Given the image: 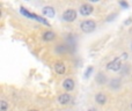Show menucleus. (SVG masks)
I'll return each mask as SVG.
<instances>
[{
    "mask_svg": "<svg viewBox=\"0 0 132 111\" xmlns=\"http://www.w3.org/2000/svg\"><path fill=\"white\" fill-rule=\"evenodd\" d=\"M20 12H21V13H22L24 16H27V18L32 19V20H36V21H38V22H41V23H43V24H45V25H48V27H50V23L48 22V20H45V19L41 18L39 15H36V14H34V13H29V12L26 11V8H23V7H21V8H20Z\"/></svg>",
    "mask_w": 132,
    "mask_h": 111,
    "instance_id": "obj_1",
    "label": "nucleus"
},
{
    "mask_svg": "<svg viewBox=\"0 0 132 111\" xmlns=\"http://www.w3.org/2000/svg\"><path fill=\"white\" fill-rule=\"evenodd\" d=\"M96 28V23L94 22L93 20H85L80 23V29L82 30L86 34H89V32L94 31Z\"/></svg>",
    "mask_w": 132,
    "mask_h": 111,
    "instance_id": "obj_2",
    "label": "nucleus"
},
{
    "mask_svg": "<svg viewBox=\"0 0 132 111\" xmlns=\"http://www.w3.org/2000/svg\"><path fill=\"white\" fill-rule=\"evenodd\" d=\"M77 19V12L74 9H67L63 13V20L66 22H73Z\"/></svg>",
    "mask_w": 132,
    "mask_h": 111,
    "instance_id": "obj_3",
    "label": "nucleus"
},
{
    "mask_svg": "<svg viewBox=\"0 0 132 111\" xmlns=\"http://www.w3.org/2000/svg\"><path fill=\"white\" fill-rule=\"evenodd\" d=\"M107 68L109 71H115V72L119 71L122 68V60H121V58H116V59H114L112 61H110V63L107 65Z\"/></svg>",
    "mask_w": 132,
    "mask_h": 111,
    "instance_id": "obj_4",
    "label": "nucleus"
},
{
    "mask_svg": "<svg viewBox=\"0 0 132 111\" xmlns=\"http://www.w3.org/2000/svg\"><path fill=\"white\" fill-rule=\"evenodd\" d=\"M93 11H94L93 6H90L89 4H84V5H81V6H80V9H79L80 14H81L82 16H88V15H90V14L93 13Z\"/></svg>",
    "mask_w": 132,
    "mask_h": 111,
    "instance_id": "obj_5",
    "label": "nucleus"
},
{
    "mask_svg": "<svg viewBox=\"0 0 132 111\" xmlns=\"http://www.w3.org/2000/svg\"><path fill=\"white\" fill-rule=\"evenodd\" d=\"M63 88L67 91L72 90V89L74 88V81H73L72 79H70V78H68V79H65L64 81H63Z\"/></svg>",
    "mask_w": 132,
    "mask_h": 111,
    "instance_id": "obj_6",
    "label": "nucleus"
},
{
    "mask_svg": "<svg viewBox=\"0 0 132 111\" xmlns=\"http://www.w3.org/2000/svg\"><path fill=\"white\" fill-rule=\"evenodd\" d=\"M58 102H59L60 104H63V105L68 104V103L71 102V96H70V94L64 93V94H62V95H59V97H58Z\"/></svg>",
    "mask_w": 132,
    "mask_h": 111,
    "instance_id": "obj_7",
    "label": "nucleus"
},
{
    "mask_svg": "<svg viewBox=\"0 0 132 111\" xmlns=\"http://www.w3.org/2000/svg\"><path fill=\"white\" fill-rule=\"evenodd\" d=\"M55 71L58 73V74H64L66 72V66L64 63H62V61H58V63L55 64Z\"/></svg>",
    "mask_w": 132,
    "mask_h": 111,
    "instance_id": "obj_8",
    "label": "nucleus"
},
{
    "mask_svg": "<svg viewBox=\"0 0 132 111\" xmlns=\"http://www.w3.org/2000/svg\"><path fill=\"white\" fill-rule=\"evenodd\" d=\"M43 41H46V42H51V41H53L55 39V37H56V34L53 31H51V30H48V31H45L43 34Z\"/></svg>",
    "mask_w": 132,
    "mask_h": 111,
    "instance_id": "obj_9",
    "label": "nucleus"
},
{
    "mask_svg": "<svg viewBox=\"0 0 132 111\" xmlns=\"http://www.w3.org/2000/svg\"><path fill=\"white\" fill-rule=\"evenodd\" d=\"M95 101H96V103L103 105V104L107 103V96H105L104 94H102V93H98L97 95L95 96Z\"/></svg>",
    "mask_w": 132,
    "mask_h": 111,
    "instance_id": "obj_10",
    "label": "nucleus"
},
{
    "mask_svg": "<svg viewBox=\"0 0 132 111\" xmlns=\"http://www.w3.org/2000/svg\"><path fill=\"white\" fill-rule=\"evenodd\" d=\"M43 14L45 16H48V18H53L55 16V9L51 6H46L43 8Z\"/></svg>",
    "mask_w": 132,
    "mask_h": 111,
    "instance_id": "obj_11",
    "label": "nucleus"
},
{
    "mask_svg": "<svg viewBox=\"0 0 132 111\" xmlns=\"http://www.w3.org/2000/svg\"><path fill=\"white\" fill-rule=\"evenodd\" d=\"M96 81H97L100 84L105 83V81H107V78H105V75L103 74V73H98L97 78H96Z\"/></svg>",
    "mask_w": 132,
    "mask_h": 111,
    "instance_id": "obj_12",
    "label": "nucleus"
},
{
    "mask_svg": "<svg viewBox=\"0 0 132 111\" xmlns=\"http://www.w3.org/2000/svg\"><path fill=\"white\" fill-rule=\"evenodd\" d=\"M8 109V103L6 101H1L0 102V111H7Z\"/></svg>",
    "mask_w": 132,
    "mask_h": 111,
    "instance_id": "obj_13",
    "label": "nucleus"
},
{
    "mask_svg": "<svg viewBox=\"0 0 132 111\" xmlns=\"http://www.w3.org/2000/svg\"><path fill=\"white\" fill-rule=\"evenodd\" d=\"M93 71H94V68H93V66H89L88 68H87V71L85 72V78L86 79H88L89 76H90V74L93 73Z\"/></svg>",
    "mask_w": 132,
    "mask_h": 111,
    "instance_id": "obj_14",
    "label": "nucleus"
},
{
    "mask_svg": "<svg viewBox=\"0 0 132 111\" xmlns=\"http://www.w3.org/2000/svg\"><path fill=\"white\" fill-rule=\"evenodd\" d=\"M119 5H121L122 7H124V8H128V7H129L128 2H125V1H121V2H119Z\"/></svg>",
    "mask_w": 132,
    "mask_h": 111,
    "instance_id": "obj_15",
    "label": "nucleus"
},
{
    "mask_svg": "<svg viewBox=\"0 0 132 111\" xmlns=\"http://www.w3.org/2000/svg\"><path fill=\"white\" fill-rule=\"evenodd\" d=\"M131 22H132V20L130 19V20H128V21H126V22H125V24H129V23H131Z\"/></svg>",
    "mask_w": 132,
    "mask_h": 111,
    "instance_id": "obj_16",
    "label": "nucleus"
},
{
    "mask_svg": "<svg viewBox=\"0 0 132 111\" xmlns=\"http://www.w3.org/2000/svg\"><path fill=\"white\" fill-rule=\"evenodd\" d=\"M87 111H96V109H94V108H93V109H89V110H87Z\"/></svg>",
    "mask_w": 132,
    "mask_h": 111,
    "instance_id": "obj_17",
    "label": "nucleus"
},
{
    "mask_svg": "<svg viewBox=\"0 0 132 111\" xmlns=\"http://www.w3.org/2000/svg\"><path fill=\"white\" fill-rule=\"evenodd\" d=\"M29 111H37V110H29Z\"/></svg>",
    "mask_w": 132,
    "mask_h": 111,
    "instance_id": "obj_18",
    "label": "nucleus"
},
{
    "mask_svg": "<svg viewBox=\"0 0 132 111\" xmlns=\"http://www.w3.org/2000/svg\"><path fill=\"white\" fill-rule=\"evenodd\" d=\"M131 108H132V105H131Z\"/></svg>",
    "mask_w": 132,
    "mask_h": 111,
    "instance_id": "obj_19",
    "label": "nucleus"
}]
</instances>
